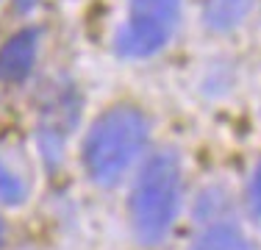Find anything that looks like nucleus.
Instances as JSON below:
<instances>
[{
	"label": "nucleus",
	"mask_w": 261,
	"mask_h": 250,
	"mask_svg": "<svg viewBox=\"0 0 261 250\" xmlns=\"http://www.w3.org/2000/svg\"><path fill=\"white\" fill-rule=\"evenodd\" d=\"M150 122L134 103H117L95 117L81 145V164L92 184L114 186L147 145Z\"/></svg>",
	"instance_id": "obj_1"
},
{
	"label": "nucleus",
	"mask_w": 261,
	"mask_h": 250,
	"mask_svg": "<svg viewBox=\"0 0 261 250\" xmlns=\"http://www.w3.org/2000/svg\"><path fill=\"white\" fill-rule=\"evenodd\" d=\"M181 159L175 150H159L145 161L128 197V217L142 245H159L167 239L181 209Z\"/></svg>",
	"instance_id": "obj_2"
},
{
	"label": "nucleus",
	"mask_w": 261,
	"mask_h": 250,
	"mask_svg": "<svg viewBox=\"0 0 261 250\" xmlns=\"http://www.w3.org/2000/svg\"><path fill=\"white\" fill-rule=\"evenodd\" d=\"M181 22V0H128L125 20L114 34L122 59H150L170 45Z\"/></svg>",
	"instance_id": "obj_3"
},
{
	"label": "nucleus",
	"mask_w": 261,
	"mask_h": 250,
	"mask_svg": "<svg viewBox=\"0 0 261 250\" xmlns=\"http://www.w3.org/2000/svg\"><path fill=\"white\" fill-rule=\"evenodd\" d=\"M39 28L28 25L20 28L0 45V81L6 84H22L36 67L39 59Z\"/></svg>",
	"instance_id": "obj_4"
},
{
	"label": "nucleus",
	"mask_w": 261,
	"mask_h": 250,
	"mask_svg": "<svg viewBox=\"0 0 261 250\" xmlns=\"http://www.w3.org/2000/svg\"><path fill=\"white\" fill-rule=\"evenodd\" d=\"M253 3L256 0H206L203 3V25L214 34H228L245 22Z\"/></svg>",
	"instance_id": "obj_5"
},
{
	"label": "nucleus",
	"mask_w": 261,
	"mask_h": 250,
	"mask_svg": "<svg viewBox=\"0 0 261 250\" xmlns=\"http://www.w3.org/2000/svg\"><path fill=\"white\" fill-rule=\"evenodd\" d=\"M31 195V178L11 156H0V203L3 206H22Z\"/></svg>",
	"instance_id": "obj_6"
},
{
	"label": "nucleus",
	"mask_w": 261,
	"mask_h": 250,
	"mask_svg": "<svg viewBox=\"0 0 261 250\" xmlns=\"http://www.w3.org/2000/svg\"><path fill=\"white\" fill-rule=\"evenodd\" d=\"M189 250H253V245L236 225L214 222L195 236Z\"/></svg>",
	"instance_id": "obj_7"
},
{
	"label": "nucleus",
	"mask_w": 261,
	"mask_h": 250,
	"mask_svg": "<svg viewBox=\"0 0 261 250\" xmlns=\"http://www.w3.org/2000/svg\"><path fill=\"white\" fill-rule=\"evenodd\" d=\"M247 209H250L253 217L261 220V161L256 164L250 181H247Z\"/></svg>",
	"instance_id": "obj_8"
},
{
	"label": "nucleus",
	"mask_w": 261,
	"mask_h": 250,
	"mask_svg": "<svg viewBox=\"0 0 261 250\" xmlns=\"http://www.w3.org/2000/svg\"><path fill=\"white\" fill-rule=\"evenodd\" d=\"M39 6V0H14V11L17 14H28L31 9H36Z\"/></svg>",
	"instance_id": "obj_9"
},
{
	"label": "nucleus",
	"mask_w": 261,
	"mask_h": 250,
	"mask_svg": "<svg viewBox=\"0 0 261 250\" xmlns=\"http://www.w3.org/2000/svg\"><path fill=\"white\" fill-rule=\"evenodd\" d=\"M3 239H6V222H3V217H0V245H3Z\"/></svg>",
	"instance_id": "obj_10"
}]
</instances>
